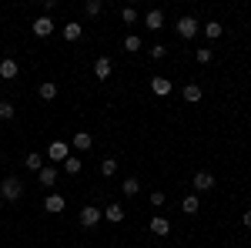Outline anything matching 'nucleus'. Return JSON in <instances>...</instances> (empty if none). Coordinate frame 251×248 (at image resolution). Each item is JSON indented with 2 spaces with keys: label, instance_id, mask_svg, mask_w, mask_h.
I'll return each instance as SVG.
<instances>
[{
  "label": "nucleus",
  "instance_id": "1",
  "mask_svg": "<svg viewBox=\"0 0 251 248\" xmlns=\"http://www.w3.org/2000/svg\"><path fill=\"white\" fill-rule=\"evenodd\" d=\"M20 194H24L20 178H3V185H0V198H3V201H20Z\"/></svg>",
  "mask_w": 251,
  "mask_h": 248
},
{
  "label": "nucleus",
  "instance_id": "2",
  "mask_svg": "<svg viewBox=\"0 0 251 248\" xmlns=\"http://www.w3.org/2000/svg\"><path fill=\"white\" fill-rule=\"evenodd\" d=\"M100 218H104V211L94 208V205H84V208H80V225H84V228H94Z\"/></svg>",
  "mask_w": 251,
  "mask_h": 248
},
{
  "label": "nucleus",
  "instance_id": "3",
  "mask_svg": "<svg viewBox=\"0 0 251 248\" xmlns=\"http://www.w3.org/2000/svg\"><path fill=\"white\" fill-rule=\"evenodd\" d=\"M47 158H50V161H67V158H71L67 141H50V144H47Z\"/></svg>",
  "mask_w": 251,
  "mask_h": 248
},
{
  "label": "nucleus",
  "instance_id": "4",
  "mask_svg": "<svg viewBox=\"0 0 251 248\" xmlns=\"http://www.w3.org/2000/svg\"><path fill=\"white\" fill-rule=\"evenodd\" d=\"M44 208L50 211V215H60V211L67 208V201H64V194L54 191V194H47V198H44Z\"/></svg>",
  "mask_w": 251,
  "mask_h": 248
},
{
  "label": "nucleus",
  "instance_id": "5",
  "mask_svg": "<svg viewBox=\"0 0 251 248\" xmlns=\"http://www.w3.org/2000/svg\"><path fill=\"white\" fill-rule=\"evenodd\" d=\"M177 34H181L184 40H191L194 34H198V20H194V17H181V20H177Z\"/></svg>",
  "mask_w": 251,
  "mask_h": 248
},
{
  "label": "nucleus",
  "instance_id": "6",
  "mask_svg": "<svg viewBox=\"0 0 251 248\" xmlns=\"http://www.w3.org/2000/svg\"><path fill=\"white\" fill-rule=\"evenodd\" d=\"M71 144H74L77 151H91V148H94V138H91L87 131H77L74 138H71Z\"/></svg>",
  "mask_w": 251,
  "mask_h": 248
},
{
  "label": "nucleus",
  "instance_id": "7",
  "mask_svg": "<svg viewBox=\"0 0 251 248\" xmlns=\"http://www.w3.org/2000/svg\"><path fill=\"white\" fill-rule=\"evenodd\" d=\"M34 34H37V37H50V34H54V20L50 17H37L34 20Z\"/></svg>",
  "mask_w": 251,
  "mask_h": 248
},
{
  "label": "nucleus",
  "instance_id": "8",
  "mask_svg": "<svg viewBox=\"0 0 251 248\" xmlns=\"http://www.w3.org/2000/svg\"><path fill=\"white\" fill-rule=\"evenodd\" d=\"M151 231H154L157 238H164V235L171 231V221H168L164 215H154V218H151Z\"/></svg>",
  "mask_w": 251,
  "mask_h": 248
},
{
  "label": "nucleus",
  "instance_id": "9",
  "mask_svg": "<svg viewBox=\"0 0 251 248\" xmlns=\"http://www.w3.org/2000/svg\"><path fill=\"white\" fill-rule=\"evenodd\" d=\"M111 71H114L111 57H97V60H94V74L100 77V81H107V77H111Z\"/></svg>",
  "mask_w": 251,
  "mask_h": 248
},
{
  "label": "nucleus",
  "instance_id": "10",
  "mask_svg": "<svg viewBox=\"0 0 251 248\" xmlns=\"http://www.w3.org/2000/svg\"><path fill=\"white\" fill-rule=\"evenodd\" d=\"M191 185H194L198 191H211V188H214V174H208V171H198V174H194V181H191Z\"/></svg>",
  "mask_w": 251,
  "mask_h": 248
},
{
  "label": "nucleus",
  "instance_id": "11",
  "mask_svg": "<svg viewBox=\"0 0 251 248\" xmlns=\"http://www.w3.org/2000/svg\"><path fill=\"white\" fill-rule=\"evenodd\" d=\"M151 91H154L157 97H168L171 94V81H168V77H151Z\"/></svg>",
  "mask_w": 251,
  "mask_h": 248
},
{
  "label": "nucleus",
  "instance_id": "12",
  "mask_svg": "<svg viewBox=\"0 0 251 248\" xmlns=\"http://www.w3.org/2000/svg\"><path fill=\"white\" fill-rule=\"evenodd\" d=\"M17 71H20V67H17V60H14V57H3V60H0V77L14 81V77H17Z\"/></svg>",
  "mask_w": 251,
  "mask_h": 248
},
{
  "label": "nucleus",
  "instance_id": "13",
  "mask_svg": "<svg viewBox=\"0 0 251 248\" xmlns=\"http://www.w3.org/2000/svg\"><path fill=\"white\" fill-rule=\"evenodd\" d=\"M37 181L44 185V188L57 185V168H40V171H37Z\"/></svg>",
  "mask_w": 251,
  "mask_h": 248
},
{
  "label": "nucleus",
  "instance_id": "14",
  "mask_svg": "<svg viewBox=\"0 0 251 248\" xmlns=\"http://www.w3.org/2000/svg\"><path fill=\"white\" fill-rule=\"evenodd\" d=\"M144 24H148V30H161V27H164V14H161V10H148Z\"/></svg>",
  "mask_w": 251,
  "mask_h": 248
},
{
  "label": "nucleus",
  "instance_id": "15",
  "mask_svg": "<svg viewBox=\"0 0 251 248\" xmlns=\"http://www.w3.org/2000/svg\"><path fill=\"white\" fill-rule=\"evenodd\" d=\"M104 218H107L111 225H121V221H124V208H121V205H107V211H104Z\"/></svg>",
  "mask_w": 251,
  "mask_h": 248
},
{
  "label": "nucleus",
  "instance_id": "16",
  "mask_svg": "<svg viewBox=\"0 0 251 248\" xmlns=\"http://www.w3.org/2000/svg\"><path fill=\"white\" fill-rule=\"evenodd\" d=\"M221 34H225V27H221L218 20H208V24H204V37L208 40H218Z\"/></svg>",
  "mask_w": 251,
  "mask_h": 248
},
{
  "label": "nucleus",
  "instance_id": "17",
  "mask_svg": "<svg viewBox=\"0 0 251 248\" xmlns=\"http://www.w3.org/2000/svg\"><path fill=\"white\" fill-rule=\"evenodd\" d=\"M201 94H204V91H201V84H184V101L198 104V101H201Z\"/></svg>",
  "mask_w": 251,
  "mask_h": 248
},
{
  "label": "nucleus",
  "instance_id": "18",
  "mask_svg": "<svg viewBox=\"0 0 251 248\" xmlns=\"http://www.w3.org/2000/svg\"><path fill=\"white\" fill-rule=\"evenodd\" d=\"M64 40H80V24H77V20L64 24Z\"/></svg>",
  "mask_w": 251,
  "mask_h": 248
},
{
  "label": "nucleus",
  "instance_id": "19",
  "mask_svg": "<svg viewBox=\"0 0 251 248\" xmlns=\"http://www.w3.org/2000/svg\"><path fill=\"white\" fill-rule=\"evenodd\" d=\"M121 191H124L127 198H134L137 191H141V185H137V178H124V181H121Z\"/></svg>",
  "mask_w": 251,
  "mask_h": 248
},
{
  "label": "nucleus",
  "instance_id": "20",
  "mask_svg": "<svg viewBox=\"0 0 251 248\" xmlns=\"http://www.w3.org/2000/svg\"><path fill=\"white\" fill-rule=\"evenodd\" d=\"M198 208H201V201H198V194H188V198L181 201V211H184V215H194Z\"/></svg>",
  "mask_w": 251,
  "mask_h": 248
},
{
  "label": "nucleus",
  "instance_id": "21",
  "mask_svg": "<svg viewBox=\"0 0 251 248\" xmlns=\"http://www.w3.org/2000/svg\"><path fill=\"white\" fill-rule=\"evenodd\" d=\"M40 97H44V101H54V97H57V84H54V81H44V84H40Z\"/></svg>",
  "mask_w": 251,
  "mask_h": 248
},
{
  "label": "nucleus",
  "instance_id": "22",
  "mask_svg": "<svg viewBox=\"0 0 251 248\" xmlns=\"http://www.w3.org/2000/svg\"><path fill=\"white\" fill-rule=\"evenodd\" d=\"M100 174H104V178L117 174V161H114V158H104V161H100Z\"/></svg>",
  "mask_w": 251,
  "mask_h": 248
},
{
  "label": "nucleus",
  "instance_id": "23",
  "mask_svg": "<svg viewBox=\"0 0 251 248\" xmlns=\"http://www.w3.org/2000/svg\"><path fill=\"white\" fill-rule=\"evenodd\" d=\"M124 47H127L131 54H137V51H141V37H137V34H127V37H124Z\"/></svg>",
  "mask_w": 251,
  "mask_h": 248
},
{
  "label": "nucleus",
  "instance_id": "24",
  "mask_svg": "<svg viewBox=\"0 0 251 248\" xmlns=\"http://www.w3.org/2000/svg\"><path fill=\"white\" fill-rule=\"evenodd\" d=\"M80 165H84L80 158H67V161H64V171H67V174H77V171H80Z\"/></svg>",
  "mask_w": 251,
  "mask_h": 248
},
{
  "label": "nucleus",
  "instance_id": "25",
  "mask_svg": "<svg viewBox=\"0 0 251 248\" xmlns=\"http://www.w3.org/2000/svg\"><path fill=\"white\" fill-rule=\"evenodd\" d=\"M27 168H30V171H40V168H44V158H40V154H27Z\"/></svg>",
  "mask_w": 251,
  "mask_h": 248
},
{
  "label": "nucleus",
  "instance_id": "26",
  "mask_svg": "<svg viewBox=\"0 0 251 248\" xmlns=\"http://www.w3.org/2000/svg\"><path fill=\"white\" fill-rule=\"evenodd\" d=\"M10 117H14V104L3 101V104H0V121H10Z\"/></svg>",
  "mask_w": 251,
  "mask_h": 248
},
{
  "label": "nucleus",
  "instance_id": "27",
  "mask_svg": "<svg viewBox=\"0 0 251 248\" xmlns=\"http://www.w3.org/2000/svg\"><path fill=\"white\" fill-rule=\"evenodd\" d=\"M121 20H124V24H134V20H137V10H134V7H124V10H121Z\"/></svg>",
  "mask_w": 251,
  "mask_h": 248
},
{
  "label": "nucleus",
  "instance_id": "28",
  "mask_svg": "<svg viewBox=\"0 0 251 248\" xmlns=\"http://www.w3.org/2000/svg\"><path fill=\"white\" fill-rule=\"evenodd\" d=\"M100 10H104V3H100V0H87V14H91V17H97Z\"/></svg>",
  "mask_w": 251,
  "mask_h": 248
},
{
  "label": "nucleus",
  "instance_id": "29",
  "mask_svg": "<svg viewBox=\"0 0 251 248\" xmlns=\"http://www.w3.org/2000/svg\"><path fill=\"white\" fill-rule=\"evenodd\" d=\"M194 57H198V64H211V51H208V47H201Z\"/></svg>",
  "mask_w": 251,
  "mask_h": 248
},
{
  "label": "nucleus",
  "instance_id": "30",
  "mask_svg": "<svg viewBox=\"0 0 251 248\" xmlns=\"http://www.w3.org/2000/svg\"><path fill=\"white\" fill-rule=\"evenodd\" d=\"M164 54H168V51H164V44H157V47H151V57H154V60H161Z\"/></svg>",
  "mask_w": 251,
  "mask_h": 248
},
{
  "label": "nucleus",
  "instance_id": "31",
  "mask_svg": "<svg viewBox=\"0 0 251 248\" xmlns=\"http://www.w3.org/2000/svg\"><path fill=\"white\" fill-rule=\"evenodd\" d=\"M151 205H164V191H151Z\"/></svg>",
  "mask_w": 251,
  "mask_h": 248
},
{
  "label": "nucleus",
  "instance_id": "32",
  "mask_svg": "<svg viewBox=\"0 0 251 248\" xmlns=\"http://www.w3.org/2000/svg\"><path fill=\"white\" fill-rule=\"evenodd\" d=\"M54 10H57V3H54V0H47V3H44V17H50Z\"/></svg>",
  "mask_w": 251,
  "mask_h": 248
},
{
  "label": "nucleus",
  "instance_id": "33",
  "mask_svg": "<svg viewBox=\"0 0 251 248\" xmlns=\"http://www.w3.org/2000/svg\"><path fill=\"white\" fill-rule=\"evenodd\" d=\"M241 225H245V228H251V208L245 211V215H241Z\"/></svg>",
  "mask_w": 251,
  "mask_h": 248
}]
</instances>
